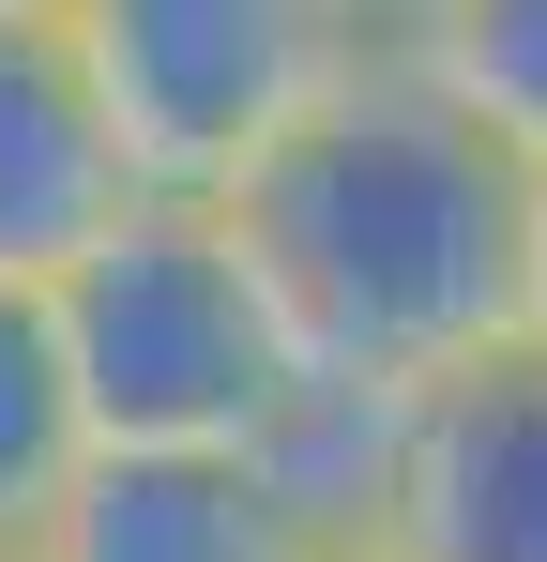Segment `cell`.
Instances as JSON below:
<instances>
[{
    "label": "cell",
    "instance_id": "6da1fadb",
    "mask_svg": "<svg viewBox=\"0 0 547 562\" xmlns=\"http://www.w3.org/2000/svg\"><path fill=\"white\" fill-rule=\"evenodd\" d=\"M517 228H533V168L471 137L395 46L228 198V244L289 366L365 380V395H426L517 350Z\"/></svg>",
    "mask_w": 547,
    "mask_h": 562
},
{
    "label": "cell",
    "instance_id": "7a4b0ae2",
    "mask_svg": "<svg viewBox=\"0 0 547 562\" xmlns=\"http://www.w3.org/2000/svg\"><path fill=\"white\" fill-rule=\"evenodd\" d=\"M46 319L77 366L91 457H244L274 395L304 380L228 213H198V198H122V228L46 274Z\"/></svg>",
    "mask_w": 547,
    "mask_h": 562
},
{
    "label": "cell",
    "instance_id": "3957f363",
    "mask_svg": "<svg viewBox=\"0 0 547 562\" xmlns=\"http://www.w3.org/2000/svg\"><path fill=\"white\" fill-rule=\"evenodd\" d=\"M62 46L107 106L122 183L198 198V213H228L380 61V31L350 0H62Z\"/></svg>",
    "mask_w": 547,
    "mask_h": 562
},
{
    "label": "cell",
    "instance_id": "277c9868",
    "mask_svg": "<svg viewBox=\"0 0 547 562\" xmlns=\"http://www.w3.org/2000/svg\"><path fill=\"white\" fill-rule=\"evenodd\" d=\"M365 562H547V350H487L395 411Z\"/></svg>",
    "mask_w": 547,
    "mask_h": 562
},
{
    "label": "cell",
    "instance_id": "5b68a950",
    "mask_svg": "<svg viewBox=\"0 0 547 562\" xmlns=\"http://www.w3.org/2000/svg\"><path fill=\"white\" fill-rule=\"evenodd\" d=\"M122 153H107V106H91L62 15H15L0 31V289H46L62 259H91L122 228Z\"/></svg>",
    "mask_w": 547,
    "mask_h": 562
},
{
    "label": "cell",
    "instance_id": "8992f818",
    "mask_svg": "<svg viewBox=\"0 0 547 562\" xmlns=\"http://www.w3.org/2000/svg\"><path fill=\"white\" fill-rule=\"evenodd\" d=\"M31 562H320L244 457H91Z\"/></svg>",
    "mask_w": 547,
    "mask_h": 562
},
{
    "label": "cell",
    "instance_id": "52a82bcc",
    "mask_svg": "<svg viewBox=\"0 0 547 562\" xmlns=\"http://www.w3.org/2000/svg\"><path fill=\"white\" fill-rule=\"evenodd\" d=\"M380 46H395L471 137H502L517 168H547V0H411Z\"/></svg>",
    "mask_w": 547,
    "mask_h": 562
},
{
    "label": "cell",
    "instance_id": "ba28073f",
    "mask_svg": "<svg viewBox=\"0 0 547 562\" xmlns=\"http://www.w3.org/2000/svg\"><path fill=\"white\" fill-rule=\"evenodd\" d=\"M77 471H91V411L62 366V319H46V289H0V548H31Z\"/></svg>",
    "mask_w": 547,
    "mask_h": 562
},
{
    "label": "cell",
    "instance_id": "9c48e42d",
    "mask_svg": "<svg viewBox=\"0 0 547 562\" xmlns=\"http://www.w3.org/2000/svg\"><path fill=\"white\" fill-rule=\"evenodd\" d=\"M517 350H547V168H533V228H517Z\"/></svg>",
    "mask_w": 547,
    "mask_h": 562
},
{
    "label": "cell",
    "instance_id": "30bf717a",
    "mask_svg": "<svg viewBox=\"0 0 547 562\" xmlns=\"http://www.w3.org/2000/svg\"><path fill=\"white\" fill-rule=\"evenodd\" d=\"M350 15H365V31H395V15H411V0H350Z\"/></svg>",
    "mask_w": 547,
    "mask_h": 562
},
{
    "label": "cell",
    "instance_id": "8fae6325",
    "mask_svg": "<svg viewBox=\"0 0 547 562\" xmlns=\"http://www.w3.org/2000/svg\"><path fill=\"white\" fill-rule=\"evenodd\" d=\"M15 15H62V0H0V31H15Z\"/></svg>",
    "mask_w": 547,
    "mask_h": 562
},
{
    "label": "cell",
    "instance_id": "7c38bea8",
    "mask_svg": "<svg viewBox=\"0 0 547 562\" xmlns=\"http://www.w3.org/2000/svg\"><path fill=\"white\" fill-rule=\"evenodd\" d=\"M0 562H31V548H0Z\"/></svg>",
    "mask_w": 547,
    "mask_h": 562
},
{
    "label": "cell",
    "instance_id": "4fadbf2b",
    "mask_svg": "<svg viewBox=\"0 0 547 562\" xmlns=\"http://www.w3.org/2000/svg\"><path fill=\"white\" fill-rule=\"evenodd\" d=\"M335 562H365V548H335Z\"/></svg>",
    "mask_w": 547,
    "mask_h": 562
}]
</instances>
